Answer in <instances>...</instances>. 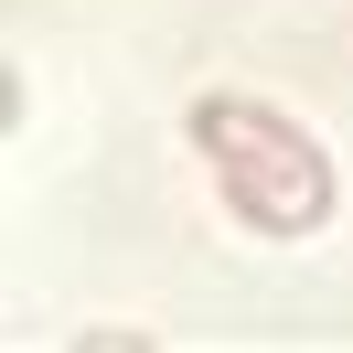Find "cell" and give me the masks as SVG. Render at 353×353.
<instances>
[{"label":"cell","instance_id":"6da1fadb","mask_svg":"<svg viewBox=\"0 0 353 353\" xmlns=\"http://www.w3.org/2000/svg\"><path fill=\"white\" fill-rule=\"evenodd\" d=\"M193 150L214 161L225 203L257 236H321L332 225V161L300 118H279L268 97H203L193 108Z\"/></svg>","mask_w":353,"mask_h":353}]
</instances>
